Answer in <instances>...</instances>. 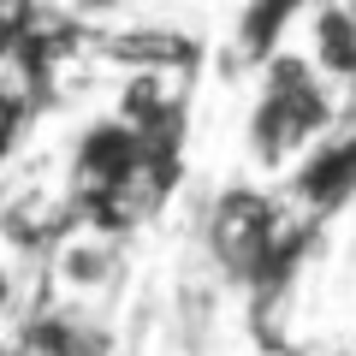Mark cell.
Instances as JSON below:
<instances>
[{"label": "cell", "mask_w": 356, "mask_h": 356, "mask_svg": "<svg viewBox=\"0 0 356 356\" xmlns=\"http://www.w3.org/2000/svg\"><path fill=\"white\" fill-rule=\"evenodd\" d=\"M350 6H356V0H350Z\"/></svg>", "instance_id": "obj_8"}, {"label": "cell", "mask_w": 356, "mask_h": 356, "mask_svg": "<svg viewBox=\"0 0 356 356\" xmlns=\"http://www.w3.org/2000/svg\"><path fill=\"white\" fill-rule=\"evenodd\" d=\"M315 0H250L238 13V36H232V54L250 65H261L273 48H285V30L303 24Z\"/></svg>", "instance_id": "obj_5"}, {"label": "cell", "mask_w": 356, "mask_h": 356, "mask_svg": "<svg viewBox=\"0 0 356 356\" xmlns=\"http://www.w3.org/2000/svg\"><path fill=\"white\" fill-rule=\"evenodd\" d=\"M0 356H18V344H0Z\"/></svg>", "instance_id": "obj_7"}, {"label": "cell", "mask_w": 356, "mask_h": 356, "mask_svg": "<svg viewBox=\"0 0 356 356\" xmlns=\"http://www.w3.org/2000/svg\"><path fill=\"white\" fill-rule=\"evenodd\" d=\"M339 125V95L315 72L303 48H273L261 60L250 119H243V149L261 172H297L309 149Z\"/></svg>", "instance_id": "obj_1"}, {"label": "cell", "mask_w": 356, "mask_h": 356, "mask_svg": "<svg viewBox=\"0 0 356 356\" xmlns=\"http://www.w3.org/2000/svg\"><path fill=\"white\" fill-rule=\"evenodd\" d=\"M119 267H125V250H119L113 226H95V220H65L48 243V280L60 291V303H102L113 291Z\"/></svg>", "instance_id": "obj_2"}, {"label": "cell", "mask_w": 356, "mask_h": 356, "mask_svg": "<svg viewBox=\"0 0 356 356\" xmlns=\"http://www.w3.org/2000/svg\"><path fill=\"white\" fill-rule=\"evenodd\" d=\"M18 356H113V339L89 303H48L24 321Z\"/></svg>", "instance_id": "obj_3"}, {"label": "cell", "mask_w": 356, "mask_h": 356, "mask_svg": "<svg viewBox=\"0 0 356 356\" xmlns=\"http://www.w3.org/2000/svg\"><path fill=\"white\" fill-rule=\"evenodd\" d=\"M13 261H18V255L0 243V327L18 315V267H13Z\"/></svg>", "instance_id": "obj_6"}, {"label": "cell", "mask_w": 356, "mask_h": 356, "mask_svg": "<svg viewBox=\"0 0 356 356\" xmlns=\"http://www.w3.org/2000/svg\"><path fill=\"white\" fill-rule=\"evenodd\" d=\"M303 30H309V42H303V54L315 60V72L327 77L332 89H356V6L350 0H315L309 6V18H303Z\"/></svg>", "instance_id": "obj_4"}]
</instances>
